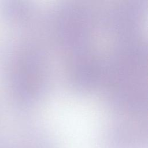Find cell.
Masks as SVG:
<instances>
[{
    "label": "cell",
    "instance_id": "6da1fadb",
    "mask_svg": "<svg viewBox=\"0 0 148 148\" xmlns=\"http://www.w3.org/2000/svg\"><path fill=\"white\" fill-rule=\"evenodd\" d=\"M31 148H57V147L48 137L39 134L32 143Z\"/></svg>",
    "mask_w": 148,
    "mask_h": 148
}]
</instances>
